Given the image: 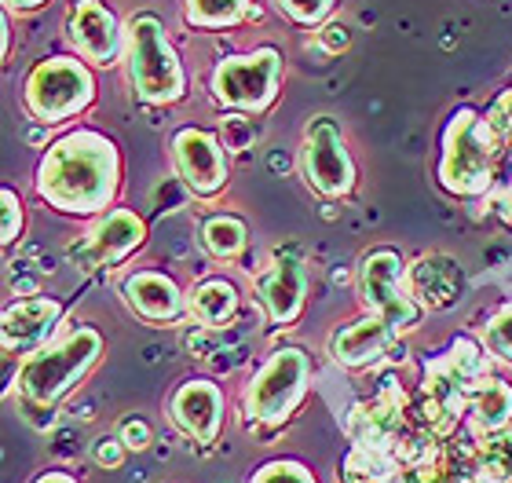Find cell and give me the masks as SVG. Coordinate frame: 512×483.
<instances>
[{"instance_id": "ac0fdd59", "label": "cell", "mask_w": 512, "mask_h": 483, "mask_svg": "<svg viewBox=\"0 0 512 483\" xmlns=\"http://www.w3.org/2000/svg\"><path fill=\"white\" fill-rule=\"evenodd\" d=\"M406 282L414 301L425 312H447L465 293V271L450 253H425L406 268Z\"/></svg>"}, {"instance_id": "7402d4cb", "label": "cell", "mask_w": 512, "mask_h": 483, "mask_svg": "<svg viewBox=\"0 0 512 483\" xmlns=\"http://www.w3.org/2000/svg\"><path fill=\"white\" fill-rule=\"evenodd\" d=\"M469 469L491 483H512V425L491 436H472Z\"/></svg>"}, {"instance_id": "6da1fadb", "label": "cell", "mask_w": 512, "mask_h": 483, "mask_svg": "<svg viewBox=\"0 0 512 483\" xmlns=\"http://www.w3.org/2000/svg\"><path fill=\"white\" fill-rule=\"evenodd\" d=\"M33 187L55 213L81 220L110 213L121 194L118 143L96 129H70L44 151Z\"/></svg>"}, {"instance_id": "9c48e42d", "label": "cell", "mask_w": 512, "mask_h": 483, "mask_svg": "<svg viewBox=\"0 0 512 483\" xmlns=\"http://www.w3.org/2000/svg\"><path fill=\"white\" fill-rule=\"evenodd\" d=\"M406 268L410 264L403 260V253L392 246H377L359 260V297H363V308L388 322L399 337L421 330V322L428 315L414 301V293H410Z\"/></svg>"}, {"instance_id": "d4e9b609", "label": "cell", "mask_w": 512, "mask_h": 483, "mask_svg": "<svg viewBox=\"0 0 512 483\" xmlns=\"http://www.w3.org/2000/svg\"><path fill=\"white\" fill-rule=\"evenodd\" d=\"M275 8L282 11L289 22H297V26H308V30H319L322 22L333 19V11H337V0H275Z\"/></svg>"}, {"instance_id": "e575fe53", "label": "cell", "mask_w": 512, "mask_h": 483, "mask_svg": "<svg viewBox=\"0 0 512 483\" xmlns=\"http://www.w3.org/2000/svg\"><path fill=\"white\" fill-rule=\"evenodd\" d=\"M454 483H491V480H483V476L476 473V469H465L461 476H454Z\"/></svg>"}, {"instance_id": "ba28073f", "label": "cell", "mask_w": 512, "mask_h": 483, "mask_svg": "<svg viewBox=\"0 0 512 483\" xmlns=\"http://www.w3.org/2000/svg\"><path fill=\"white\" fill-rule=\"evenodd\" d=\"M286 74V59L275 44H260L253 52L227 55L209 74V96L227 114L260 118L278 103V88Z\"/></svg>"}, {"instance_id": "d6986e66", "label": "cell", "mask_w": 512, "mask_h": 483, "mask_svg": "<svg viewBox=\"0 0 512 483\" xmlns=\"http://www.w3.org/2000/svg\"><path fill=\"white\" fill-rule=\"evenodd\" d=\"M187 312L198 330H224L242 312V290H238V282L224 279V275H209L191 286Z\"/></svg>"}, {"instance_id": "1f68e13d", "label": "cell", "mask_w": 512, "mask_h": 483, "mask_svg": "<svg viewBox=\"0 0 512 483\" xmlns=\"http://www.w3.org/2000/svg\"><path fill=\"white\" fill-rule=\"evenodd\" d=\"M491 194H494V213H498V220L505 227H512V180L509 183L498 180V187Z\"/></svg>"}, {"instance_id": "44dd1931", "label": "cell", "mask_w": 512, "mask_h": 483, "mask_svg": "<svg viewBox=\"0 0 512 483\" xmlns=\"http://www.w3.org/2000/svg\"><path fill=\"white\" fill-rule=\"evenodd\" d=\"M180 11H183V22L191 30H205V33L235 30L242 22L256 19L253 0H183Z\"/></svg>"}, {"instance_id": "484cf974", "label": "cell", "mask_w": 512, "mask_h": 483, "mask_svg": "<svg viewBox=\"0 0 512 483\" xmlns=\"http://www.w3.org/2000/svg\"><path fill=\"white\" fill-rule=\"evenodd\" d=\"M0 198H4L0 242H4V249H11L22 238V231H26V205H22V198H19V191H15V187H4V191H0Z\"/></svg>"}, {"instance_id": "d6a6232c", "label": "cell", "mask_w": 512, "mask_h": 483, "mask_svg": "<svg viewBox=\"0 0 512 483\" xmlns=\"http://www.w3.org/2000/svg\"><path fill=\"white\" fill-rule=\"evenodd\" d=\"M52 0H4V11L8 15H33V11L48 8Z\"/></svg>"}, {"instance_id": "4fadbf2b", "label": "cell", "mask_w": 512, "mask_h": 483, "mask_svg": "<svg viewBox=\"0 0 512 483\" xmlns=\"http://www.w3.org/2000/svg\"><path fill=\"white\" fill-rule=\"evenodd\" d=\"M66 44L85 63L107 70L125 63V22L103 0H74L66 11Z\"/></svg>"}, {"instance_id": "836d02e7", "label": "cell", "mask_w": 512, "mask_h": 483, "mask_svg": "<svg viewBox=\"0 0 512 483\" xmlns=\"http://www.w3.org/2000/svg\"><path fill=\"white\" fill-rule=\"evenodd\" d=\"M33 483H77L74 476H66V473H41Z\"/></svg>"}, {"instance_id": "8992f818", "label": "cell", "mask_w": 512, "mask_h": 483, "mask_svg": "<svg viewBox=\"0 0 512 483\" xmlns=\"http://www.w3.org/2000/svg\"><path fill=\"white\" fill-rule=\"evenodd\" d=\"M311 359L297 344H282L267 355L242 388V418L253 432L286 425L308 399Z\"/></svg>"}, {"instance_id": "4dcf8cb0", "label": "cell", "mask_w": 512, "mask_h": 483, "mask_svg": "<svg viewBox=\"0 0 512 483\" xmlns=\"http://www.w3.org/2000/svg\"><path fill=\"white\" fill-rule=\"evenodd\" d=\"M118 436L125 440L128 451H147L150 440H154V436H150V425L143 418H125V421H121Z\"/></svg>"}, {"instance_id": "4316f807", "label": "cell", "mask_w": 512, "mask_h": 483, "mask_svg": "<svg viewBox=\"0 0 512 483\" xmlns=\"http://www.w3.org/2000/svg\"><path fill=\"white\" fill-rule=\"evenodd\" d=\"M483 118H487L491 132L498 136L505 154H509L512 151V88H505V92H498V96L491 99V107L483 110Z\"/></svg>"}, {"instance_id": "f1b7e54d", "label": "cell", "mask_w": 512, "mask_h": 483, "mask_svg": "<svg viewBox=\"0 0 512 483\" xmlns=\"http://www.w3.org/2000/svg\"><path fill=\"white\" fill-rule=\"evenodd\" d=\"M315 41H319V48L326 55H341V52H348V44H352V26L341 19L322 22L319 30H315Z\"/></svg>"}, {"instance_id": "9a60e30c", "label": "cell", "mask_w": 512, "mask_h": 483, "mask_svg": "<svg viewBox=\"0 0 512 483\" xmlns=\"http://www.w3.org/2000/svg\"><path fill=\"white\" fill-rule=\"evenodd\" d=\"M121 297H125L128 312L143 319L147 326H180L191 322L187 312V293L180 290V282L161 271H132L121 282Z\"/></svg>"}, {"instance_id": "ffe728a7", "label": "cell", "mask_w": 512, "mask_h": 483, "mask_svg": "<svg viewBox=\"0 0 512 483\" xmlns=\"http://www.w3.org/2000/svg\"><path fill=\"white\" fill-rule=\"evenodd\" d=\"M465 425L472 436H491L512 425V385L502 377H487L465 403Z\"/></svg>"}, {"instance_id": "3957f363", "label": "cell", "mask_w": 512, "mask_h": 483, "mask_svg": "<svg viewBox=\"0 0 512 483\" xmlns=\"http://www.w3.org/2000/svg\"><path fill=\"white\" fill-rule=\"evenodd\" d=\"M125 70L132 96L147 107H176L187 99V66L154 11H136L125 22Z\"/></svg>"}, {"instance_id": "e0dca14e", "label": "cell", "mask_w": 512, "mask_h": 483, "mask_svg": "<svg viewBox=\"0 0 512 483\" xmlns=\"http://www.w3.org/2000/svg\"><path fill=\"white\" fill-rule=\"evenodd\" d=\"M403 341L384 319L366 312L363 319L348 322L330 337V355L344 370H374L388 359L395 344Z\"/></svg>"}, {"instance_id": "f546056e", "label": "cell", "mask_w": 512, "mask_h": 483, "mask_svg": "<svg viewBox=\"0 0 512 483\" xmlns=\"http://www.w3.org/2000/svg\"><path fill=\"white\" fill-rule=\"evenodd\" d=\"M125 454H128V447L121 436H99V440L92 443V462H96L99 469H121Z\"/></svg>"}, {"instance_id": "2e32d148", "label": "cell", "mask_w": 512, "mask_h": 483, "mask_svg": "<svg viewBox=\"0 0 512 483\" xmlns=\"http://www.w3.org/2000/svg\"><path fill=\"white\" fill-rule=\"evenodd\" d=\"M63 319V301L59 297H22L4 308V355L8 359H26L37 348L52 341L55 326Z\"/></svg>"}, {"instance_id": "83f0119b", "label": "cell", "mask_w": 512, "mask_h": 483, "mask_svg": "<svg viewBox=\"0 0 512 483\" xmlns=\"http://www.w3.org/2000/svg\"><path fill=\"white\" fill-rule=\"evenodd\" d=\"M249 483H319L315 480V473H311L308 465L300 462H267L264 469H256L253 480Z\"/></svg>"}, {"instance_id": "30bf717a", "label": "cell", "mask_w": 512, "mask_h": 483, "mask_svg": "<svg viewBox=\"0 0 512 483\" xmlns=\"http://www.w3.org/2000/svg\"><path fill=\"white\" fill-rule=\"evenodd\" d=\"M147 242V220L132 209H110L96 216L81 231V238L70 242V260L77 271H110L132 260Z\"/></svg>"}, {"instance_id": "52a82bcc", "label": "cell", "mask_w": 512, "mask_h": 483, "mask_svg": "<svg viewBox=\"0 0 512 483\" xmlns=\"http://www.w3.org/2000/svg\"><path fill=\"white\" fill-rule=\"evenodd\" d=\"M297 161L300 180L308 183L311 194H319L326 202H348L359 191V158H355L352 132L333 114L308 118Z\"/></svg>"}, {"instance_id": "603a6c76", "label": "cell", "mask_w": 512, "mask_h": 483, "mask_svg": "<svg viewBox=\"0 0 512 483\" xmlns=\"http://www.w3.org/2000/svg\"><path fill=\"white\" fill-rule=\"evenodd\" d=\"M202 246L213 260H238L249 246V227L235 213H213L202 224Z\"/></svg>"}, {"instance_id": "8fae6325", "label": "cell", "mask_w": 512, "mask_h": 483, "mask_svg": "<svg viewBox=\"0 0 512 483\" xmlns=\"http://www.w3.org/2000/svg\"><path fill=\"white\" fill-rule=\"evenodd\" d=\"M253 293L271 326L293 330L308 308V260H304V253L297 246H278L271 264L256 275Z\"/></svg>"}, {"instance_id": "cb8c5ba5", "label": "cell", "mask_w": 512, "mask_h": 483, "mask_svg": "<svg viewBox=\"0 0 512 483\" xmlns=\"http://www.w3.org/2000/svg\"><path fill=\"white\" fill-rule=\"evenodd\" d=\"M480 341H483V348L494 355V359H502V363L512 366V304H502L491 319L483 322Z\"/></svg>"}, {"instance_id": "5bb4252c", "label": "cell", "mask_w": 512, "mask_h": 483, "mask_svg": "<svg viewBox=\"0 0 512 483\" xmlns=\"http://www.w3.org/2000/svg\"><path fill=\"white\" fill-rule=\"evenodd\" d=\"M165 410H169V421L176 425L180 436H187L191 443H202V447H213L220 440V429H224L227 396L224 388L209 377H191L172 392Z\"/></svg>"}, {"instance_id": "7a4b0ae2", "label": "cell", "mask_w": 512, "mask_h": 483, "mask_svg": "<svg viewBox=\"0 0 512 483\" xmlns=\"http://www.w3.org/2000/svg\"><path fill=\"white\" fill-rule=\"evenodd\" d=\"M502 158L505 147L491 132L487 118L476 107H458L443 125L436 180L454 198H483L498 187Z\"/></svg>"}, {"instance_id": "5b68a950", "label": "cell", "mask_w": 512, "mask_h": 483, "mask_svg": "<svg viewBox=\"0 0 512 483\" xmlns=\"http://www.w3.org/2000/svg\"><path fill=\"white\" fill-rule=\"evenodd\" d=\"M96 70L81 55H48L26 70L19 85L22 114L33 125L55 129L66 121L81 118L96 103Z\"/></svg>"}, {"instance_id": "7c38bea8", "label": "cell", "mask_w": 512, "mask_h": 483, "mask_svg": "<svg viewBox=\"0 0 512 483\" xmlns=\"http://www.w3.org/2000/svg\"><path fill=\"white\" fill-rule=\"evenodd\" d=\"M176 180L194 198H216L227 187V143L209 129H176L169 140Z\"/></svg>"}, {"instance_id": "277c9868", "label": "cell", "mask_w": 512, "mask_h": 483, "mask_svg": "<svg viewBox=\"0 0 512 483\" xmlns=\"http://www.w3.org/2000/svg\"><path fill=\"white\" fill-rule=\"evenodd\" d=\"M103 355V337L96 330H74L26 355L15 374V396L22 410H55Z\"/></svg>"}]
</instances>
